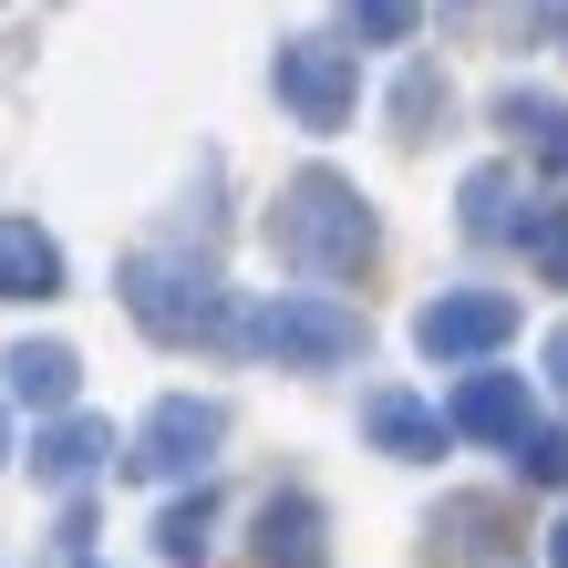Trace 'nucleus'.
I'll list each match as a JSON object with an SVG mask.
<instances>
[{
	"instance_id": "nucleus-1",
	"label": "nucleus",
	"mask_w": 568,
	"mask_h": 568,
	"mask_svg": "<svg viewBox=\"0 0 568 568\" xmlns=\"http://www.w3.org/2000/svg\"><path fill=\"white\" fill-rule=\"evenodd\" d=\"M270 248H280V270H290V280L342 290V280L373 270L383 227H373V207H362V186H352V176H331V165H300V176L280 186V207H270Z\"/></svg>"
},
{
	"instance_id": "nucleus-2",
	"label": "nucleus",
	"mask_w": 568,
	"mask_h": 568,
	"mask_svg": "<svg viewBox=\"0 0 568 568\" xmlns=\"http://www.w3.org/2000/svg\"><path fill=\"white\" fill-rule=\"evenodd\" d=\"M114 290H124V311H135V331H155L165 352H227L239 321H248L207 258H176V248H135L114 270Z\"/></svg>"
},
{
	"instance_id": "nucleus-3",
	"label": "nucleus",
	"mask_w": 568,
	"mask_h": 568,
	"mask_svg": "<svg viewBox=\"0 0 568 568\" xmlns=\"http://www.w3.org/2000/svg\"><path fill=\"white\" fill-rule=\"evenodd\" d=\"M239 352L280 362V373H331V362L362 352V311L331 300V290H280V300H258L239 321Z\"/></svg>"
},
{
	"instance_id": "nucleus-4",
	"label": "nucleus",
	"mask_w": 568,
	"mask_h": 568,
	"mask_svg": "<svg viewBox=\"0 0 568 568\" xmlns=\"http://www.w3.org/2000/svg\"><path fill=\"white\" fill-rule=\"evenodd\" d=\"M217 445H227V404H217V393H165V404L135 424V445H124V476H145V486L207 476Z\"/></svg>"
},
{
	"instance_id": "nucleus-5",
	"label": "nucleus",
	"mask_w": 568,
	"mask_h": 568,
	"mask_svg": "<svg viewBox=\"0 0 568 568\" xmlns=\"http://www.w3.org/2000/svg\"><path fill=\"white\" fill-rule=\"evenodd\" d=\"M270 83H280L290 124H311V135H342L352 104H362V62H352V42H311V31L270 52Z\"/></svg>"
},
{
	"instance_id": "nucleus-6",
	"label": "nucleus",
	"mask_w": 568,
	"mask_h": 568,
	"mask_svg": "<svg viewBox=\"0 0 568 568\" xmlns=\"http://www.w3.org/2000/svg\"><path fill=\"white\" fill-rule=\"evenodd\" d=\"M414 342H424V362H486L517 342V300L507 290H445L414 311Z\"/></svg>"
},
{
	"instance_id": "nucleus-7",
	"label": "nucleus",
	"mask_w": 568,
	"mask_h": 568,
	"mask_svg": "<svg viewBox=\"0 0 568 568\" xmlns=\"http://www.w3.org/2000/svg\"><path fill=\"white\" fill-rule=\"evenodd\" d=\"M362 434H373V455H393V465H434L455 445V424L434 414V404H414L404 383H373L362 393Z\"/></svg>"
},
{
	"instance_id": "nucleus-8",
	"label": "nucleus",
	"mask_w": 568,
	"mask_h": 568,
	"mask_svg": "<svg viewBox=\"0 0 568 568\" xmlns=\"http://www.w3.org/2000/svg\"><path fill=\"white\" fill-rule=\"evenodd\" d=\"M258 568H331V517H321V496H300V486H280V496H258Z\"/></svg>"
},
{
	"instance_id": "nucleus-9",
	"label": "nucleus",
	"mask_w": 568,
	"mask_h": 568,
	"mask_svg": "<svg viewBox=\"0 0 568 568\" xmlns=\"http://www.w3.org/2000/svg\"><path fill=\"white\" fill-rule=\"evenodd\" d=\"M424 548L445 568H496L507 558V507H496V496H445V507L424 517Z\"/></svg>"
},
{
	"instance_id": "nucleus-10",
	"label": "nucleus",
	"mask_w": 568,
	"mask_h": 568,
	"mask_svg": "<svg viewBox=\"0 0 568 568\" xmlns=\"http://www.w3.org/2000/svg\"><path fill=\"white\" fill-rule=\"evenodd\" d=\"M445 424L476 434V445H517V434H527V373H465Z\"/></svg>"
},
{
	"instance_id": "nucleus-11",
	"label": "nucleus",
	"mask_w": 568,
	"mask_h": 568,
	"mask_svg": "<svg viewBox=\"0 0 568 568\" xmlns=\"http://www.w3.org/2000/svg\"><path fill=\"white\" fill-rule=\"evenodd\" d=\"M104 455H114V424L104 414H52L42 434H31V476H42V486H83Z\"/></svg>"
},
{
	"instance_id": "nucleus-12",
	"label": "nucleus",
	"mask_w": 568,
	"mask_h": 568,
	"mask_svg": "<svg viewBox=\"0 0 568 568\" xmlns=\"http://www.w3.org/2000/svg\"><path fill=\"white\" fill-rule=\"evenodd\" d=\"M11 404H31V414H73V393H83V362L62 352V342H11Z\"/></svg>"
},
{
	"instance_id": "nucleus-13",
	"label": "nucleus",
	"mask_w": 568,
	"mask_h": 568,
	"mask_svg": "<svg viewBox=\"0 0 568 568\" xmlns=\"http://www.w3.org/2000/svg\"><path fill=\"white\" fill-rule=\"evenodd\" d=\"M0 300H62V248H52V227L0 217Z\"/></svg>"
},
{
	"instance_id": "nucleus-14",
	"label": "nucleus",
	"mask_w": 568,
	"mask_h": 568,
	"mask_svg": "<svg viewBox=\"0 0 568 568\" xmlns=\"http://www.w3.org/2000/svg\"><path fill=\"white\" fill-rule=\"evenodd\" d=\"M496 124H507V135H517L527 155H538L548 176H568V104H558V93H527V83H507V93H496Z\"/></svg>"
},
{
	"instance_id": "nucleus-15",
	"label": "nucleus",
	"mask_w": 568,
	"mask_h": 568,
	"mask_svg": "<svg viewBox=\"0 0 568 568\" xmlns=\"http://www.w3.org/2000/svg\"><path fill=\"white\" fill-rule=\"evenodd\" d=\"M155 548L176 558V568H196V558L217 548V486H207V476H196V496H176V507L155 517Z\"/></svg>"
},
{
	"instance_id": "nucleus-16",
	"label": "nucleus",
	"mask_w": 568,
	"mask_h": 568,
	"mask_svg": "<svg viewBox=\"0 0 568 568\" xmlns=\"http://www.w3.org/2000/svg\"><path fill=\"white\" fill-rule=\"evenodd\" d=\"M517 165H476L465 176V239H517Z\"/></svg>"
},
{
	"instance_id": "nucleus-17",
	"label": "nucleus",
	"mask_w": 568,
	"mask_h": 568,
	"mask_svg": "<svg viewBox=\"0 0 568 568\" xmlns=\"http://www.w3.org/2000/svg\"><path fill=\"white\" fill-rule=\"evenodd\" d=\"M434 114H445V73H434V62H404V83H393V135L424 145Z\"/></svg>"
},
{
	"instance_id": "nucleus-18",
	"label": "nucleus",
	"mask_w": 568,
	"mask_h": 568,
	"mask_svg": "<svg viewBox=\"0 0 568 568\" xmlns=\"http://www.w3.org/2000/svg\"><path fill=\"white\" fill-rule=\"evenodd\" d=\"M517 239H527V258H538V280H548V290H568V207H527Z\"/></svg>"
},
{
	"instance_id": "nucleus-19",
	"label": "nucleus",
	"mask_w": 568,
	"mask_h": 568,
	"mask_svg": "<svg viewBox=\"0 0 568 568\" xmlns=\"http://www.w3.org/2000/svg\"><path fill=\"white\" fill-rule=\"evenodd\" d=\"M342 21L362 31V42H414V21H424V0H342Z\"/></svg>"
},
{
	"instance_id": "nucleus-20",
	"label": "nucleus",
	"mask_w": 568,
	"mask_h": 568,
	"mask_svg": "<svg viewBox=\"0 0 568 568\" xmlns=\"http://www.w3.org/2000/svg\"><path fill=\"white\" fill-rule=\"evenodd\" d=\"M517 476H527V486H568V434H558V424H527V434H517Z\"/></svg>"
},
{
	"instance_id": "nucleus-21",
	"label": "nucleus",
	"mask_w": 568,
	"mask_h": 568,
	"mask_svg": "<svg viewBox=\"0 0 568 568\" xmlns=\"http://www.w3.org/2000/svg\"><path fill=\"white\" fill-rule=\"evenodd\" d=\"M548 383L568 393V331H558V342H548Z\"/></svg>"
},
{
	"instance_id": "nucleus-22",
	"label": "nucleus",
	"mask_w": 568,
	"mask_h": 568,
	"mask_svg": "<svg viewBox=\"0 0 568 568\" xmlns=\"http://www.w3.org/2000/svg\"><path fill=\"white\" fill-rule=\"evenodd\" d=\"M548 568H568V517H558V527H548Z\"/></svg>"
},
{
	"instance_id": "nucleus-23",
	"label": "nucleus",
	"mask_w": 568,
	"mask_h": 568,
	"mask_svg": "<svg viewBox=\"0 0 568 568\" xmlns=\"http://www.w3.org/2000/svg\"><path fill=\"white\" fill-rule=\"evenodd\" d=\"M0 465H11V424H0Z\"/></svg>"
},
{
	"instance_id": "nucleus-24",
	"label": "nucleus",
	"mask_w": 568,
	"mask_h": 568,
	"mask_svg": "<svg viewBox=\"0 0 568 568\" xmlns=\"http://www.w3.org/2000/svg\"><path fill=\"white\" fill-rule=\"evenodd\" d=\"M83 568H93V558H83Z\"/></svg>"
}]
</instances>
